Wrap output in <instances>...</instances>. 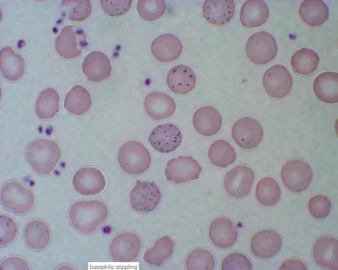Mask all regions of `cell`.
I'll return each instance as SVG.
<instances>
[{"label":"cell","mask_w":338,"mask_h":270,"mask_svg":"<svg viewBox=\"0 0 338 270\" xmlns=\"http://www.w3.org/2000/svg\"><path fill=\"white\" fill-rule=\"evenodd\" d=\"M109 214L106 204L99 200H81L74 202L68 211L71 225L84 234L95 232Z\"/></svg>","instance_id":"cell-1"},{"label":"cell","mask_w":338,"mask_h":270,"mask_svg":"<svg viewBox=\"0 0 338 270\" xmlns=\"http://www.w3.org/2000/svg\"><path fill=\"white\" fill-rule=\"evenodd\" d=\"M61 155L59 145L54 140L45 138L33 141L26 151L30 165L36 172L42 175L48 174L54 170Z\"/></svg>","instance_id":"cell-2"},{"label":"cell","mask_w":338,"mask_h":270,"mask_svg":"<svg viewBox=\"0 0 338 270\" xmlns=\"http://www.w3.org/2000/svg\"><path fill=\"white\" fill-rule=\"evenodd\" d=\"M118 158L121 169L132 175L145 172L151 164L149 151L142 143L135 140L125 142L119 150Z\"/></svg>","instance_id":"cell-3"},{"label":"cell","mask_w":338,"mask_h":270,"mask_svg":"<svg viewBox=\"0 0 338 270\" xmlns=\"http://www.w3.org/2000/svg\"><path fill=\"white\" fill-rule=\"evenodd\" d=\"M0 198L6 209L19 215L29 212L35 201L33 191L16 180L10 181L4 185Z\"/></svg>","instance_id":"cell-4"},{"label":"cell","mask_w":338,"mask_h":270,"mask_svg":"<svg viewBox=\"0 0 338 270\" xmlns=\"http://www.w3.org/2000/svg\"><path fill=\"white\" fill-rule=\"evenodd\" d=\"M277 50L274 37L265 31L252 34L245 45V53L248 59L258 65H265L271 62L275 57Z\"/></svg>","instance_id":"cell-5"},{"label":"cell","mask_w":338,"mask_h":270,"mask_svg":"<svg viewBox=\"0 0 338 270\" xmlns=\"http://www.w3.org/2000/svg\"><path fill=\"white\" fill-rule=\"evenodd\" d=\"M280 177L288 190L298 193L309 186L312 178V171L309 165L305 161L292 159L282 166Z\"/></svg>","instance_id":"cell-6"},{"label":"cell","mask_w":338,"mask_h":270,"mask_svg":"<svg viewBox=\"0 0 338 270\" xmlns=\"http://www.w3.org/2000/svg\"><path fill=\"white\" fill-rule=\"evenodd\" d=\"M86 34L84 30L75 26L64 27L55 41L57 53L66 59L79 56L87 45Z\"/></svg>","instance_id":"cell-7"},{"label":"cell","mask_w":338,"mask_h":270,"mask_svg":"<svg viewBox=\"0 0 338 270\" xmlns=\"http://www.w3.org/2000/svg\"><path fill=\"white\" fill-rule=\"evenodd\" d=\"M202 170L198 162L192 156H179L167 162L164 172L167 180L180 184L197 179Z\"/></svg>","instance_id":"cell-8"},{"label":"cell","mask_w":338,"mask_h":270,"mask_svg":"<svg viewBox=\"0 0 338 270\" xmlns=\"http://www.w3.org/2000/svg\"><path fill=\"white\" fill-rule=\"evenodd\" d=\"M161 197V191L155 182L137 180L131 191L129 200L134 210L148 213L156 207Z\"/></svg>","instance_id":"cell-9"},{"label":"cell","mask_w":338,"mask_h":270,"mask_svg":"<svg viewBox=\"0 0 338 270\" xmlns=\"http://www.w3.org/2000/svg\"><path fill=\"white\" fill-rule=\"evenodd\" d=\"M232 137L237 145L243 149H251L261 143L263 137L260 123L250 117L238 119L232 128Z\"/></svg>","instance_id":"cell-10"},{"label":"cell","mask_w":338,"mask_h":270,"mask_svg":"<svg viewBox=\"0 0 338 270\" xmlns=\"http://www.w3.org/2000/svg\"><path fill=\"white\" fill-rule=\"evenodd\" d=\"M263 85L266 93L271 97L282 98L290 92L293 80L288 70L283 66L274 65L265 72Z\"/></svg>","instance_id":"cell-11"},{"label":"cell","mask_w":338,"mask_h":270,"mask_svg":"<svg viewBox=\"0 0 338 270\" xmlns=\"http://www.w3.org/2000/svg\"><path fill=\"white\" fill-rule=\"evenodd\" d=\"M148 140L155 150L162 153H169L179 147L182 141V135L177 126L166 123L154 128Z\"/></svg>","instance_id":"cell-12"},{"label":"cell","mask_w":338,"mask_h":270,"mask_svg":"<svg viewBox=\"0 0 338 270\" xmlns=\"http://www.w3.org/2000/svg\"><path fill=\"white\" fill-rule=\"evenodd\" d=\"M254 179V173L251 169L245 166L238 165L226 173L224 186L229 195L235 198H241L250 193Z\"/></svg>","instance_id":"cell-13"},{"label":"cell","mask_w":338,"mask_h":270,"mask_svg":"<svg viewBox=\"0 0 338 270\" xmlns=\"http://www.w3.org/2000/svg\"><path fill=\"white\" fill-rule=\"evenodd\" d=\"M73 185L77 192L85 196L101 193L105 188V177L99 169L90 167L79 169L73 177Z\"/></svg>","instance_id":"cell-14"},{"label":"cell","mask_w":338,"mask_h":270,"mask_svg":"<svg viewBox=\"0 0 338 270\" xmlns=\"http://www.w3.org/2000/svg\"><path fill=\"white\" fill-rule=\"evenodd\" d=\"M139 237L131 232H124L115 236L110 242L112 257L118 262H128L135 260L141 248Z\"/></svg>","instance_id":"cell-15"},{"label":"cell","mask_w":338,"mask_h":270,"mask_svg":"<svg viewBox=\"0 0 338 270\" xmlns=\"http://www.w3.org/2000/svg\"><path fill=\"white\" fill-rule=\"evenodd\" d=\"M312 255L319 266L329 270H338V241L335 237L325 236L314 243Z\"/></svg>","instance_id":"cell-16"},{"label":"cell","mask_w":338,"mask_h":270,"mask_svg":"<svg viewBox=\"0 0 338 270\" xmlns=\"http://www.w3.org/2000/svg\"><path fill=\"white\" fill-rule=\"evenodd\" d=\"M282 239L275 231L264 229L252 237L250 247L252 253L260 258H269L277 254L282 246Z\"/></svg>","instance_id":"cell-17"},{"label":"cell","mask_w":338,"mask_h":270,"mask_svg":"<svg viewBox=\"0 0 338 270\" xmlns=\"http://www.w3.org/2000/svg\"><path fill=\"white\" fill-rule=\"evenodd\" d=\"M144 106L148 116L156 121L170 117L176 108V103L171 97L159 92H153L147 95Z\"/></svg>","instance_id":"cell-18"},{"label":"cell","mask_w":338,"mask_h":270,"mask_svg":"<svg viewBox=\"0 0 338 270\" xmlns=\"http://www.w3.org/2000/svg\"><path fill=\"white\" fill-rule=\"evenodd\" d=\"M82 70L89 81L98 83L107 79L112 68L109 59L104 53L94 51L84 59Z\"/></svg>","instance_id":"cell-19"},{"label":"cell","mask_w":338,"mask_h":270,"mask_svg":"<svg viewBox=\"0 0 338 270\" xmlns=\"http://www.w3.org/2000/svg\"><path fill=\"white\" fill-rule=\"evenodd\" d=\"M183 50L179 39L172 34H165L155 38L151 46L152 55L162 63H169L177 59Z\"/></svg>","instance_id":"cell-20"},{"label":"cell","mask_w":338,"mask_h":270,"mask_svg":"<svg viewBox=\"0 0 338 270\" xmlns=\"http://www.w3.org/2000/svg\"><path fill=\"white\" fill-rule=\"evenodd\" d=\"M197 79L194 71L189 67L178 65L172 67L166 78L167 85L173 93L185 95L195 88Z\"/></svg>","instance_id":"cell-21"},{"label":"cell","mask_w":338,"mask_h":270,"mask_svg":"<svg viewBox=\"0 0 338 270\" xmlns=\"http://www.w3.org/2000/svg\"><path fill=\"white\" fill-rule=\"evenodd\" d=\"M235 3L233 0H206L202 7L204 18L209 23L223 26L233 18Z\"/></svg>","instance_id":"cell-22"},{"label":"cell","mask_w":338,"mask_h":270,"mask_svg":"<svg viewBox=\"0 0 338 270\" xmlns=\"http://www.w3.org/2000/svg\"><path fill=\"white\" fill-rule=\"evenodd\" d=\"M192 123L196 131L204 136H211L216 134L222 126V118L214 107L203 106L194 113Z\"/></svg>","instance_id":"cell-23"},{"label":"cell","mask_w":338,"mask_h":270,"mask_svg":"<svg viewBox=\"0 0 338 270\" xmlns=\"http://www.w3.org/2000/svg\"><path fill=\"white\" fill-rule=\"evenodd\" d=\"M208 234L212 243L221 248H227L233 246L238 236L233 222L226 217H219L212 221Z\"/></svg>","instance_id":"cell-24"},{"label":"cell","mask_w":338,"mask_h":270,"mask_svg":"<svg viewBox=\"0 0 338 270\" xmlns=\"http://www.w3.org/2000/svg\"><path fill=\"white\" fill-rule=\"evenodd\" d=\"M24 238L31 249L35 251L44 250L51 241V228L45 221L40 219H33L25 228Z\"/></svg>","instance_id":"cell-25"},{"label":"cell","mask_w":338,"mask_h":270,"mask_svg":"<svg viewBox=\"0 0 338 270\" xmlns=\"http://www.w3.org/2000/svg\"><path fill=\"white\" fill-rule=\"evenodd\" d=\"M269 8L267 4L262 0H248L241 6L239 20L241 25L247 28L262 26L268 20Z\"/></svg>","instance_id":"cell-26"},{"label":"cell","mask_w":338,"mask_h":270,"mask_svg":"<svg viewBox=\"0 0 338 270\" xmlns=\"http://www.w3.org/2000/svg\"><path fill=\"white\" fill-rule=\"evenodd\" d=\"M313 90L321 101L333 104L338 101V74L326 71L319 74L314 79Z\"/></svg>","instance_id":"cell-27"},{"label":"cell","mask_w":338,"mask_h":270,"mask_svg":"<svg viewBox=\"0 0 338 270\" xmlns=\"http://www.w3.org/2000/svg\"><path fill=\"white\" fill-rule=\"evenodd\" d=\"M0 68L7 80L15 82L20 80L26 71V63L23 57L11 47H6L0 52Z\"/></svg>","instance_id":"cell-28"},{"label":"cell","mask_w":338,"mask_h":270,"mask_svg":"<svg viewBox=\"0 0 338 270\" xmlns=\"http://www.w3.org/2000/svg\"><path fill=\"white\" fill-rule=\"evenodd\" d=\"M299 14L306 25L319 27L324 24L329 17L327 5L321 0H304L300 4Z\"/></svg>","instance_id":"cell-29"},{"label":"cell","mask_w":338,"mask_h":270,"mask_svg":"<svg viewBox=\"0 0 338 270\" xmlns=\"http://www.w3.org/2000/svg\"><path fill=\"white\" fill-rule=\"evenodd\" d=\"M92 100L89 91L83 86L77 85L67 94L64 101L65 109L70 114L81 116L88 112Z\"/></svg>","instance_id":"cell-30"},{"label":"cell","mask_w":338,"mask_h":270,"mask_svg":"<svg viewBox=\"0 0 338 270\" xmlns=\"http://www.w3.org/2000/svg\"><path fill=\"white\" fill-rule=\"evenodd\" d=\"M60 106V97L58 92L53 88H47L40 94L36 100V115L40 119H51L58 113Z\"/></svg>","instance_id":"cell-31"},{"label":"cell","mask_w":338,"mask_h":270,"mask_svg":"<svg viewBox=\"0 0 338 270\" xmlns=\"http://www.w3.org/2000/svg\"><path fill=\"white\" fill-rule=\"evenodd\" d=\"M174 247V241L165 235L158 238L152 247L146 250L143 259L149 265L160 266L171 257Z\"/></svg>","instance_id":"cell-32"},{"label":"cell","mask_w":338,"mask_h":270,"mask_svg":"<svg viewBox=\"0 0 338 270\" xmlns=\"http://www.w3.org/2000/svg\"><path fill=\"white\" fill-rule=\"evenodd\" d=\"M207 155L210 163L218 168H226L236 159V153L230 143L225 140L217 139L210 145Z\"/></svg>","instance_id":"cell-33"},{"label":"cell","mask_w":338,"mask_h":270,"mask_svg":"<svg viewBox=\"0 0 338 270\" xmlns=\"http://www.w3.org/2000/svg\"><path fill=\"white\" fill-rule=\"evenodd\" d=\"M319 62V57L314 50L307 48L297 50L292 56L291 65L293 70L301 75H307L314 72Z\"/></svg>","instance_id":"cell-34"},{"label":"cell","mask_w":338,"mask_h":270,"mask_svg":"<svg viewBox=\"0 0 338 270\" xmlns=\"http://www.w3.org/2000/svg\"><path fill=\"white\" fill-rule=\"evenodd\" d=\"M281 191L277 182L270 177L261 179L257 183L255 197L257 201L265 206L276 204L280 199Z\"/></svg>","instance_id":"cell-35"},{"label":"cell","mask_w":338,"mask_h":270,"mask_svg":"<svg viewBox=\"0 0 338 270\" xmlns=\"http://www.w3.org/2000/svg\"><path fill=\"white\" fill-rule=\"evenodd\" d=\"M63 16L74 22H82L91 15L92 5L89 0H63L61 5Z\"/></svg>","instance_id":"cell-36"},{"label":"cell","mask_w":338,"mask_h":270,"mask_svg":"<svg viewBox=\"0 0 338 270\" xmlns=\"http://www.w3.org/2000/svg\"><path fill=\"white\" fill-rule=\"evenodd\" d=\"M215 260L212 253L204 248H197L191 251L186 259L189 270H211L215 267Z\"/></svg>","instance_id":"cell-37"},{"label":"cell","mask_w":338,"mask_h":270,"mask_svg":"<svg viewBox=\"0 0 338 270\" xmlns=\"http://www.w3.org/2000/svg\"><path fill=\"white\" fill-rule=\"evenodd\" d=\"M138 15L147 21H154L161 18L166 10V3L163 0H140L137 3Z\"/></svg>","instance_id":"cell-38"},{"label":"cell","mask_w":338,"mask_h":270,"mask_svg":"<svg viewBox=\"0 0 338 270\" xmlns=\"http://www.w3.org/2000/svg\"><path fill=\"white\" fill-rule=\"evenodd\" d=\"M19 228L16 221L10 216L0 214V245H8L13 242L18 236Z\"/></svg>","instance_id":"cell-39"},{"label":"cell","mask_w":338,"mask_h":270,"mask_svg":"<svg viewBox=\"0 0 338 270\" xmlns=\"http://www.w3.org/2000/svg\"><path fill=\"white\" fill-rule=\"evenodd\" d=\"M308 209L311 215L315 218L322 219L327 217L331 209V202L323 195L311 197L308 202Z\"/></svg>","instance_id":"cell-40"},{"label":"cell","mask_w":338,"mask_h":270,"mask_svg":"<svg viewBox=\"0 0 338 270\" xmlns=\"http://www.w3.org/2000/svg\"><path fill=\"white\" fill-rule=\"evenodd\" d=\"M252 264L250 260L244 254L234 252L228 255L222 261V270H251Z\"/></svg>","instance_id":"cell-41"},{"label":"cell","mask_w":338,"mask_h":270,"mask_svg":"<svg viewBox=\"0 0 338 270\" xmlns=\"http://www.w3.org/2000/svg\"><path fill=\"white\" fill-rule=\"evenodd\" d=\"M132 1L101 0L100 2L103 11L107 14L112 17H119L129 11L132 6Z\"/></svg>","instance_id":"cell-42"},{"label":"cell","mask_w":338,"mask_h":270,"mask_svg":"<svg viewBox=\"0 0 338 270\" xmlns=\"http://www.w3.org/2000/svg\"><path fill=\"white\" fill-rule=\"evenodd\" d=\"M0 270H31L28 261L23 257L11 256L3 259L0 265Z\"/></svg>","instance_id":"cell-43"},{"label":"cell","mask_w":338,"mask_h":270,"mask_svg":"<svg viewBox=\"0 0 338 270\" xmlns=\"http://www.w3.org/2000/svg\"><path fill=\"white\" fill-rule=\"evenodd\" d=\"M280 270H306L307 268L304 264L297 259H290L283 262L279 268Z\"/></svg>","instance_id":"cell-44"},{"label":"cell","mask_w":338,"mask_h":270,"mask_svg":"<svg viewBox=\"0 0 338 270\" xmlns=\"http://www.w3.org/2000/svg\"><path fill=\"white\" fill-rule=\"evenodd\" d=\"M56 270H74V268L69 265H61L58 266Z\"/></svg>","instance_id":"cell-45"}]
</instances>
